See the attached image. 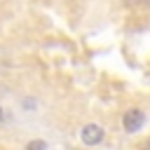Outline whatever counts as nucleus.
<instances>
[{"label":"nucleus","mask_w":150,"mask_h":150,"mask_svg":"<svg viewBox=\"0 0 150 150\" xmlns=\"http://www.w3.org/2000/svg\"><path fill=\"white\" fill-rule=\"evenodd\" d=\"M143 127H145V112H143V108L134 105V108L124 110V115H122V129L127 134H138Z\"/></svg>","instance_id":"f257e3e1"},{"label":"nucleus","mask_w":150,"mask_h":150,"mask_svg":"<svg viewBox=\"0 0 150 150\" xmlns=\"http://www.w3.org/2000/svg\"><path fill=\"white\" fill-rule=\"evenodd\" d=\"M103 138H105V129H103L98 122H89V124H84V127L80 129V141H82V145H87V148L101 145Z\"/></svg>","instance_id":"f03ea898"},{"label":"nucleus","mask_w":150,"mask_h":150,"mask_svg":"<svg viewBox=\"0 0 150 150\" xmlns=\"http://www.w3.org/2000/svg\"><path fill=\"white\" fill-rule=\"evenodd\" d=\"M23 150H49V145H47V141H42V138H33V141H28V143L23 145Z\"/></svg>","instance_id":"7ed1b4c3"},{"label":"nucleus","mask_w":150,"mask_h":150,"mask_svg":"<svg viewBox=\"0 0 150 150\" xmlns=\"http://www.w3.org/2000/svg\"><path fill=\"white\" fill-rule=\"evenodd\" d=\"M141 2H143V0H124V5H127V7H131V9L141 7Z\"/></svg>","instance_id":"20e7f679"},{"label":"nucleus","mask_w":150,"mask_h":150,"mask_svg":"<svg viewBox=\"0 0 150 150\" xmlns=\"http://www.w3.org/2000/svg\"><path fill=\"white\" fill-rule=\"evenodd\" d=\"M2 120H5V108L0 105V122H2Z\"/></svg>","instance_id":"39448f33"},{"label":"nucleus","mask_w":150,"mask_h":150,"mask_svg":"<svg viewBox=\"0 0 150 150\" xmlns=\"http://www.w3.org/2000/svg\"><path fill=\"white\" fill-rule=\"evenodd\" d=\"M141 5H143V7H148V9H150V0H143V2H141Z\"/></svg>","instance_id":"423d86ee"},{"label":"nucleus","mask_w":150,"mask_h":150,"mask_svg":"<svg viewBox=\"0 0 150 150\" xmlns=\"http://www.w3.org/2000/svg\"><path fill=\"white\" fill-rule=\"evenodd\" d=\"M138 150H150V148H138Z\"/></svg>","instance_id":"0eeeda50"}]
</instances>
